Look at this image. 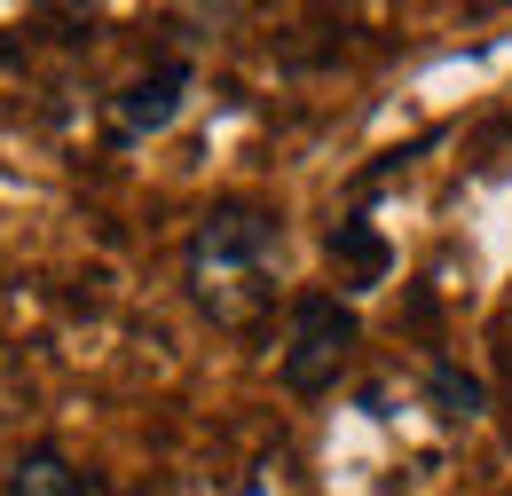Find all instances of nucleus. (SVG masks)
Returning <instances> with one entry per match:
<instances>
[{
  "label": "nucleus",
  "mask_w": 512,
  "mask_h": 496,
  "mask_svg": "<svg viewBox=\"0 0 512 496\" xmlns=\"http://www.w3.org/2000/svg\"><path fill=\"white\" fill-rule=\"evenodd\" d=\"M182 292L213 331H260L284 292V221L268 205H213L182 245Z\"/></svg>",
  "instance_id": "nucleus-1"
},
{
  "label": "nucleus",
  "mask_w": 512,
  "mask_h": 496,
  "mask_svg": "<svg viewBox=\"0 0 512 496\" xmlns=\"http://www.w3.org/2000/svg\"><path fill=\"white\" fill-rule=\"evenodd\" d=\"M355 347H363V315H355V300H339V292H300V300H292V331H284L276 371H284L292 394H331L339 371L355 363Z\"/></svg>",
  "instance_id": "nucleus-2"
},
{
  "label": "nucleus",
  "mask_w": 512,
  "mask_h": 496,
  "mask_svg": "<svg viewBox=\"0 0 512 496\" xmlns=\"http://www.w3.org/2000/svg\"><path fill=\"white\" fill-rule=\"evenodd\" d=\"M190 95H197V63H182V56L134 71L119 95H103V134H111V150H142L150 134H166V126L190 111Z\"/></svg>",
  "instance_id": "nucleus-3"
},
{
  "label": "nucleus",
  "mask_w": 512,
  "mask_h": 496,
  "mask_svg": "<svg viewBox=\"0 0 512 496\" xmlns=\"http://www.w3.org/2000/svg\"><path fill=\"white\" fill-rule=\"evenodd\" d=\"M0 496H119V489H103L95 473H79L56 441H40V449H24L8 473H0Z\"/></svg>",
  "instance_id": "nucleus-4"
},
{
  "label": "nucleus",
  "mask_w": 512,
  "mask_h": 496,
  "mask_svg": "<svg viewBox=\"0 0 512 496\" xmlns=\"http://www.w3.org/2000/svg\"><path fill=\"white\" fill-rule=\"evenodd\" d=\"M331 260L347 268V292H371V284L386 276V245L371 237V221H363V213L331 229Z\"/></svg>",
  "instance_id": "nucleus-5"
},
{
  "label": "nucleus",
  "mask_w": 512,
  "mask_h": 496,
  "mask_svg": "<svg viewBox=\"0 0 512 496\" xmlns=\"http://www.w3.org/2000/svg\"><path fill=\"white\" fill-rule=\"evenodd\" d=\"M426 402H434V418H449V426H473L489 394H481V378H465L457 363H434L426 371Z\"/></svg>",
  "instance_id": "nucleus-6"
}]
</instances>
